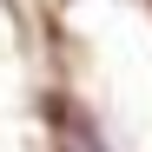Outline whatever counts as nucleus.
<instances>
[{"label": "nucleus", "instance_id": "obj_1", "mask_svg": "<svg viewBox=\"0 0 152 152\" xmlns=\"http://www.w3.org/2000/svg\"><path fill=\"white\" fill-rule=\"evenodd\" d=\"M80 152H106V145H93V139H86V132H80Z\"/></svg>", "mask_w": 152, "mask_h": 152}]
</instances>
